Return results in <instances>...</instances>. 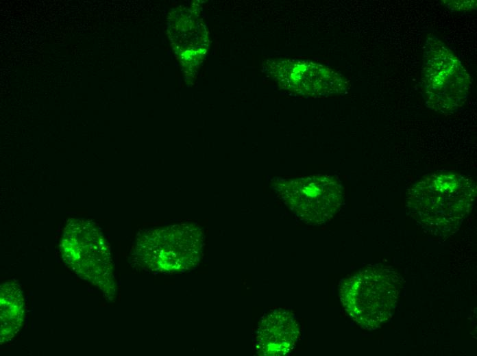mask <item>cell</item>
Masks as SVG:
<instances>
[{"instance_id": "obj_6", "label": "cell", "mask_w": 477, "mask_h": 356, "mask_svg": "<svg viewBox=\"0 0 477 356\" xmlns=\"http://www.w3.org/2000/svg\"><path fill=\"white\" fill-rule=\"evenodd\" d=\"M273 188L299 219L310 225L330 220L343 199L341 183L329 175L274 180Z\"/></svg>"}, {"instance_id": "obj_8", "label": "cell", "mask_w": 477, "mask_h": 356, "mask_svg": "<svg viewBox=\"0 0 477 356\" xmlns=\"http://www.w3.org/2000/svg\"><path fill=\"white\" fill-rule=\"evenodd\" d=\"M299 337L295 316L284 309L273 311L260 320L255 338V347L260 355L288 354Z\"/></svg>"}, {"instance_id": "obj_1", "label": "cell", "mask_w": 477, "mask_h": 356, "mask_svg": "<svg viewBox=\"0 0 477 356\" xmlns=\"http://www.w3.org/2000/svg\"><path fill=\"white\" fill-rule=\"evenodd\" d=\"M476 184L465 175L437 171L426 175L408 190V214L428 233L448 237L460 227L472 209Z\"/></svg>"}, {"instance_id": "obj_5", "label": "cell", "mask_w": 477, "mask_h": 356, "mask_svg": "<svg viewBox=\"0 0 477 356\" xmlns=\"http://www.w3.org/2000/svg\"><path fill=\"white\" fill-rule=\"evenodd\" d=\"M202 233L191 225H173L147 231L138 238L134 259L154 272H184L195 267L201 258Z\"/></svg>"}, {"instance_id": "obj_2", "label": "cell", "mask_w": 477, "mask_h": 356, "mask_svg": "<svg viewBox=\"0 0 477 356\" xmlns=\"http://www.w3.org/2000/svg\"><path fill=\"white\" fill-rule=\"evenodd\" d=\"M400 288L395 271L371 266L344 279L339 294L348 315L362 328L374 330L392 316Z\"/></svg>"}, {"instance_id": "obj_10", "label": "cell", "mask_w": 477, "mask_h": 356, "mask_svg": "<svg viewBox=\"0 0 477 356\" xmlns=\"http://www.w3.org/2000/svg\"><path fill=\"white\" fill-rule=\"evenodd\" d=\"M446 7L453 11L468 10L475 9L476 1H443Z\"/></svg>"}, {"instance_id": "obj_9", "label": "cell", "mask_w": 477, "mask_h": 356, "mask_svg": "<svg viewBox=\"0 0 477 356\" xmlns=\"http://www.w3.org/2000/svg\"><path fill=\"white\" fill-rule=\"evenodd\" d=\"M1 344L10 342L19 331L25 307L21 290L14 281L2 283L0 288Z\"/></svg>"}, {"instance_id": "obj_3", "label": "cell", "mask_w": 477, "mask_h": 356, "mask_svg": "<svg viewBox=\"0 0 477 356\" xmlns=\"http://www.w3.org/2000/svg\"><path fill=\"white\" fill-rule=\"evenodd\" d=\"M469 75L457 56L434 36L427 38L424 51L422 86L427 107L453 114L465 103Z\"/></svg>"}, {"instance_id": "obj_4", "label": "cell", "mask_w": 477, "mask_h": 356, "mask_svg": "<svg viewBox=\"0 0 477 356\" xmlns=\"http://www.w3.org/2000/svg\"><path fill=\"white\" fill-rule=\"evenodd\" d=\"M63 261L80 278L110 298L116 292L113 264L108 244L97 226L85 219L68 222L61 240Z\"/></svg>"}, {"instance_id": "obj_7", "label": "cell", "mask_w": 477, "mask_h": 356, "mask_svg": "<svg viewBox=\"0 0 477 356\" xmlns=\"http://www.w3.org/2000/svg\"><path fill=\"white\" fill-rule=\"evenodd\" d=\"M265 69L281 88L302 96L326 97L348 89V82L341 75L308 60H269Z\"/></svg>"}]
</instances>
